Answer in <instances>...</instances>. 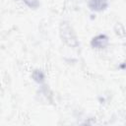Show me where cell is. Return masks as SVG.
Returning <instances> with one entry per match:
<instances>
[{"instance_id": "cell-1", "label": "cell", "mask_w": 126, "mask_h": 126, "mask_svg": "<svg viewBox=\"0 0 126 126\" xmlns=\"http://www.w3.org/2000/svg\"><path fill=\"white\" fill-rule=\"evenodd\" d=\"M62 34H63L64 39H65L69 44L74 45V44L77 43L76 38H75V36H74V34H73V32H72V30H71V28H70L68 25H65V26H64Z\"/></svg>"}, {"instance_id": "cell-2", "label": "cell", "mask_w": 126, "mask_h": 126, "mask_svg": "<svg viewBox=\"0 0 126 126\" xmlns=\"http://www.w3.org/2000/svg\"><path fill=\"white\" fill-rule=\"evenodd\" d=\"M93 1L94 2V7H95L96 9H100L105 6V0H93Z\"/></svg>"}]
</instances>
